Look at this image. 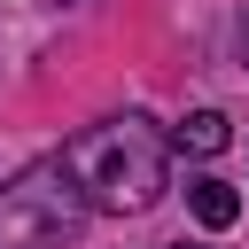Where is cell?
<instances>
[{
	"instance_id": "6da1fadb",
	"label": "cell",
	"mask_w": 249,
	"mask_h": 249,
	"mask_svg": "<svg viewBox=\"0 0 249 249\" xmlns=\"http://www.w3.org/2000/svg\"><path fill=\"white\" fill-rule=\"evenodd\" d=\"M62 156H70L86 202L109 210V218H140V210H156L163 187H171V140H163L148 117H109V124L78 132Z\"/></svg>"
},
{
	"instance_id": "7a4b0ae2",
	"label": "cell",
	"mask_w": 249,
	"mask_h": 249,
	"mask_svg": "<svg viewBox=\"0 0 249 249\" xmlns=\"http://www.w3.org/2000/svg\"><path fill=\"white\" fill-rule=\"evenodd\" d=\"M86 187L70 171V156H47L31 171H16L0 187V249H62L86 226Z\"/></svg>"
},
{
	"instance_id": "3957f363",
	"label": "cell",
	"mask_w": 249,
	"mask_h": 249,
	"mask_svg": "<svg viewBox=\"0 0 249 249\" xmlns=\"http://www.w3.org/2000/svg\"><path fill=\"white\" fill-rule=\"evenodd\" d=\"M187 202H195V218H202L210 233H226V226L241 218V195H233L226 179H195V187H187Z\"/></svg>"
},
{
	"instance_id": "277c9868",
	"label": "cell",
	"mask_w": 249,
	"mask_h": 249,
	"mask_svg": "<svg viewBox=\"0 0 249 249\" xmlns=\"http://www.w3.org/2000/svg\"><path fill=\"white\" fill-rule=\"evenodd\" d=\"M226 140H233V124H226L218 109H195L187 124H171V148H195V156H218Z\"/></svg>"
},
{
	"instance_id": "5b68a950",
	"label": "cell",
	"mask_w": 249,
	"mask_h": 249,
	"mask_svg": "<svg viewBox=\"0 0 249 249\" xmlns=\"http://www.w3.org/2000/svg\"><path fill=\"white\" fill-rule=\"evenodd\" d=\"M241 54H249V23H241Z\"/></svg>"
},
{
	"instance_id": "8992f818",
	"label": "cell",
	"mask_w": 249,
	"mask_h": 249,
	"mask_svg": "<svg viewBox=\"0 0 249 249\" xmlns=\"http://www.w3.org/2000/svg\"><path fill=\"white\" fill-rule=\"evenodd\" d=\"M171 249H187V241H171Z\"/></svg>"
}]
</instances>
